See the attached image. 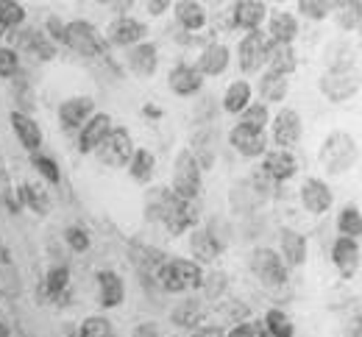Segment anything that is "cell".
Returning <instances> with one entry per match:
<instances>
[{"label": "cell", "instance_id": "cell-1", "mask_svg": "<svg viewBox=\"0 0 362 337\" xmlns=\"http://www.w3.org/2000/svg\"><path fill=\"white\" fill-rule=\"evenodd\" d=\"M148 218H159L173 235H184L189 226H195L198 212L192 201H184L176 193H162V198L153 206H148Z\"/></svg>", "mask_w": 362, "mask_h": 337}, {"label": "cell", "instance_id": "cell-2", "mask_svg": "<svg viewBox=\"0 0 362 337\" xmlns=\"http://www.w3.org/2000/svg\"><path fill=\"white\" fill-rule=\"evenodd\" d=\"M357 156H360V148L357 140L346 131H334L326 137V143L320 148V162L329 173H346L357 165Z\"/></svg>", "mask_w": 362, "mask_h": 337}, {"label": "cell", "instance_id": "cell-3", "mask_svg": "<svg viewBox=\"0 0 362 337\" xmlns=\"http://www.w3.org/2000/svg\"><path fill=\"white\" fill-rule=\"evenodd\" d=\"M156 279H159L162 290H168V292H184L187 288H201L204 285L201 268L195 262H189V259H170V262H165L159 268Z\"/></svg>", "mask_w": 362, "mask_h": 337}, {"label": "cell", "instance_id": "cell-4", "mask_svg": "<svg viewBox=\"0 0 362 337\" xmlns=\"http://www.w3.org/2000/svg\"><path fill=\"white\" fill-rule=\"evenodd\" d=\"M98 159L109 167H126L129 159L134 156V143L129 137L126 129H109V134L103 137V143L95 148Z\"/></svg>", "mask_w": 362, "mask_h": 337}, {"label": "cell", "instance_id": "cell-5", "mask_svg": "<svg viewBox=\"0 0 362 337\" xmlns=\"http://www.w3.org/2000/svg\"><path fill=\"white\" fill-rule=\"evenodd\" d=\"M64 45H70V48L76 50V53H81V56H100V53H106L103 37L98 34V28L92 23H84V20H76V23L67 25Z\"/></svg>", "mask_w": 362, "mask_h": 337}, {"label": "cell", "instance_id": "cell-6", "mask_svg": "<svg viewBox=\"0 0 362 337\" xmlns=\"http://www.w3.org/2000/svg\"><path fill=\"white\" fill-rule=\"evenodd\" d=\"M173 190L184 201H192L201 190V165L189 150H181L173 173Z\"/></svg>", "mask_w": 362, "mask_h": 337}, {"label": "cell", "instance_id": "cell-7", "mask_svg": "<svg viewBox=\"0 0 362 337\" xmlns=\"http://www.w3.org/2000/svg\"><path fill=\"white\" fill-rule=\"evenodd\" d=\"M251 271H254V276H257L262 285H268V288H279V285L287 282V268H284V262L279 259V254L271 251V248H257V251H254V256H251Z\"/></svg>", "mask_w": 362, "mask_h": 337}, {"label": "cell", "instance_id": "cell-8", "mask_svg": "<svg viewBox=\"0 0 362 337\" xmlns=\"http://www.w3.org/2000/svg\"><path fill=\"white\" fill-rule=\"evenodd\" d=\"M357 90H360V73L357 70L354 73L340 70V73H329V76L320 78V93L334 103H343L351 95H357Z\"/></svg>", "mask_w": 362, "mask_h": 337}, {"label": "cell", "instance_id": "cell-9", "mask_svg": "<svg viewBox=\"0 0 362 337\" xmlns=\"http://www.w3.org/2000/svg\"><path fill=\"white\" fill-rule=\"evenodd\" d=\"M301 137V117L296 109H281L273 120V140L281 150H287L290 145L298 143Z\"/></svg>", "mask_w": 362, "mask_h": 337}, {"label": "cell", "instance_id": "cell-10", "mask_svg": "<svg viewBox=\"0 0 362 337\" xmlns=\"http://www.w3.org/2000/svg\"><path fill=\"white\" fill-rule=\"evenodd\" d=\"M148 37V28L145 23H139L134 17H120L109 25V42L112 45H120V48H129V45H136Z\"/></svg>", "mask_w": 362, "mask_h": 337}, {"label": "cell", "instance_id": "cell-11", "mask_svg": "<svg viewBox=\"0 0 362 337\" xmlns=\"http://www.w3.org/2000/svg\"><path fill=\"white\" fill-rule=\"evenodd\" d=\"M228 143L237 153L243 156H262L265 148H268V140H265V131H254V129H245V126H234L231 134H228Z\"/></svg>", "mask_w": 362, "mask_h": 337}, {"label": "cell", "instance_id": "cell-12", "mask_svg": "<svg viewBox=\"0 0 362 337\" xmlns=\"http://www.w3.org/2000/svg\"><path fill=\"white\" fill-rule=\"evenodd\" d=\"M259 170L268 179H273V182H284V179H293L296 176L298 162H296V156L290 150H271V153H265V165Z\"/></svg>", "mask_w": 362, "mask_h": 337}, {"label": "cell", "instance_id": "cell-13", "mask_svg": "<svg viewBox=\"0 0 362 337\" xmlns=\"http://www.w3.org/2000/svg\"><path fill=\"white\" fill-rule=\"evenodd\" d=\"M23 292V282H20V271L6 248V242L0 240V295L3 298H17Z\"/></svg>", "mask_w": 362, "mask_h": 337}, {"label": "cell", "instance_id": "cell-14", "mask_svg": "<svg viewBox=\"0 0 362 337\" xmlns=\"http://www.w3.org/2000/svg\"><path fill=\"white\" fill-rule=\"evenodd\" d=\"M237 50H240V67H243V73H254V70L262 67V61H265V40H262L259 31H251L240 42Z\"/></svg>", "mask_w": 362, "mask_h": 337}, {"label": "cell", "instance_id": "cell-15", "mask_svg": "<svg viewBox=\"0 0 362 337\" xmlns=\"http://www.w3.org/2000/svg\"><path fill=\"white\" fill-rule=\"evenodd\" d=\"M332 259L343 276H354L360 268V245L351 237H340L332 248Z\"/></svg>", "mask_w": 362, "mask_h": 337}, {"label": "cell", "instance_id": "cell-16", "mask_svg": "<svg viewBox=\"0 0 362 337\" xmlns=\"http://www.w3.org/2000/svg\"><path fill=\"white\" fill-rule=\"evenodd\" d=\"M92 109H95V100H92V97H70V100L62 103L59 120H62V126H64L67 131H73V129H78V126L90 117Z\"/></svg>", "mask_w": 362, "mask_h": 337}, {"label": "cell", "instance_id": "cell-17", "mask_svg": "<svg viewBox=\"0 0 362 337\" xmlns=\"http://www.w3.org/2000/svg\"><path fill=\"white\" fill-rule=\"evenodd\" d=\"M301 201L313 215H323L332 206V190L320 179H307L301 187Z\"/></svg>", "mask_w": 362, "mask_h": 337}, {"label": "cell", "instance_id": "cell-18", "mask_svg": "<svg viewBox=\"0 0 362 337\" xmlns=\"http://www.w3.org/2000/svg\"><path fill=\"white\" fill-rule=\"evenodd\" d=\"M11 129H14V134L20 137V143H23L25 150L37 153V148L42 145V131H40V126H37L28 114L14 112V114H11Z\"/></svg>", "mask_w": 362, "mask_h": 337}, {"label": "cell", "instance_id": "cell-19", "mask_svg": "<svg viewBox=\"0 0 362 337\" xmlns=\"http://www.w3.org/2000/svg\"><path fill=\"white\" fill-rule=\"evenodd\" d=\"M265 61L271 64V73L290 76L296 70V50L281 42H265Z\"/></svg>", "mask_w": 362, "mask_h": 337}, {"label": "cell", "instance_id": "cell-20", "mask_svg": "<svg viewBox=\"0 0 362 337\" xmlns=\"http://www.w3.org/2000/svg\"><path fill=\"white\" fill-rule=\"evenodd\" d=\"M98 290H100V304H103L106 309L123 304L126 290H123V282H120V276H117L115 271H100V273H98Z\"/></svg>", "mask_w": 362, "mask_h": 337}, {"label": "cell", "instance_id": "cell-21", "mask_svg": "<svg viewBox=\"0 0 362 337\" xmlns=\"http://www.w3.org/2000/svg\"><path fill=\"white\" fill-rule=\"evenodd\" d=\"M265 20V3L259 0H240L234 6V23L240 28H248V31H257Z\"/></svg>", "mask_w": 362, "mask_h": 337}, {"label": "cell", "instance_id": "cell-22", "mask_svg": "<svg viewBox=\"0 0 362 337\" xmlns=\"http://www.w3.org/2000/svg\"><path fill=\"white\" fill-rule=\"evenodd\" d=\"M109 126H112V120H109V114H95L90 117V123L84 126V131H81V153H92L98 145L103 143V137L109 134Z\"/></svg>", "mask_w": 362, "mask_h": 337}, {"label": "cell", "instance_id": "cell-23", "mask_svg": "<svg viewBox=\"0 0 362 337\" xmlns=\"http://www.w3.org/2000/svg\"><path fill=\"white\" fill-rule=\"evenodd\" d=\"M226 67H228V48L215 42V45H209V48L201 53L195 70H198L201 76H221Z\"/></svg>", "mask_w": 362, "mask_h": 337}, {"label": "cell", "instance_id": "cell-24", "mask_svg": "<svg viewBox=\"0 0 362 337\" xmlns=\"http://www.w3.org/2000/svg\"><path fill=\"white\" fill-rule=\"evenodd\" d=\"M170 90L176 95H195L201 90V73L195 67H187V64H179L173 73H170Z\"/></svg>", "mask_w": 362, "mask_h": 337}, {"label": "cell", "instance_id": "cell-25", "mask_svg": "<svg viewBox=\"0 0 362 337\" xmlns=\"http://www.w3.org/2000/svg\"><path fill=\"white\" fill-rule=\"evenodd\" d=\"M281 251L290 265H301L307 259V237H301L293 229H281Z\"/></svg>", "mask_w": 362, "mask_h": 337}, {"label": "cell", "instance_id": "cell-26", "mask_svg": "<svg viewBox=\"0 0 362 337\" xmlns=\"http://www.w3.org/2000/svg\"><path fill=\"white\" fill-rule=\"evenodd\" d=\"M176 17H179V23L187 31H198L206 23V11L195 0H181V3H176Z\"/></svg>", "mask_w": 362, "mask_h": 337}, {"label": "cell", "instance_id": "cell-27", "mask_svg": "<svg viewBox=\"0 0 362 337\" xmlns=\"http://www.w3.org/2000/svg\"><path fill=\"white\" fill-rule=\"evenodd\" d=\"M129 67L136 76H153L156 73V48L153 45H136L129 53Z\"/></svg>", "mask_w": 362, "mask_h": 337}, {"label": "cell", "instance_id": "cell-28", "mask_svg": "<svg viewBox=\"0 0 362 337\" xmlns=\"http://www.w3.org/2000/svg\"><path fill=\"white\" fill-rule=\"evenodd\" d=\"M296 34H298L296 17H293V14H287V11H276V14L271 17V37H273V42L290 45Z\"/></svg>", "mask_w": 362, "mask_h": 337}, {"label": "cell", "instance_id": "cell-29", "mask_svg": "<svg viewBox=\"0 0 362 337\" xmlns=\"http://www.w3.org/2000/svg\"><path fill=\"white\" fill-rule=\"evenodd\" d=\"M189 248H192L198 262H215V256L221 254V242L215 240L209 232H195L189 237Z\"/></svg>", "mask_w": 362, "mask_h": 337}, {"label": "cell", "instance_id": "cell-30", "mask_svg": "<svg viewBox=\"0 0 362 337\" xmlns=\"http://www.w3.org/2000/svg\"><path fill=\"white\" fill-rule=\"evenodd\" d=\"M248 103H251V87H248V81H234L226 90L223 109H226L228 114H240Z\"/></svg>", "mask_w": 362, "mask_h": 337}, {"label": "cell", "instance_id": "cell-31", "mask_svg": "<svg viewBox=\"0 0 362 337\" xmlns=\"http://www.w3.org/2000/svg\"><path fill=\"white\" fill-rule=\"evenodd\" d=\"M259 95H262V100H268V103L284 100V95H287V78L268 70V73L262 76V81H259Z\"/></svg>", "mask_w": 362, "mask_h": 337}, {"label": "cell", "instance_id": "cell-32", "mask_svg": "<svg viewBox=\"0 0 362 337\" xmlns=\"http://www.w3.org/2000/svg\"><path fill=\"white\" fill-rule=\"evenodd\" d=\"M134 265L148 276H156L159 273V268L165 265V256H162V251H156V248H142V245H134Z\"/></svg>", "mask_w": 362, "mask_h": 337}, {"label": "cell", "instance_id": "cell-33", "mask_svg": "<svg viewBox=\"0 0 362 337\" xmlns=\"http://www.w3.org/2000/svg\"><path fill=\"white\" fill-rule=\"evenodd\" d=\"M204 315H206V312H204L201 301H184V304H179V307L173 309V324L192 329V326H198V324L204 321Z\"/></svg>", "mask_w": 362, "mask_h": 337}, {"label": "cell", "instance_id": "cell-34", "mask_svg": "<svg viewBox=\"0 0 362 337\" xmlns=\"http://www.w3.org/2000/svg\"><path fill=\"white\" fill-rule=\"evenodd\" d=\"M23 48H28L34 56H40L42 61H47V59L56 56V48L50 45V40H47L42 31H37V28H31V31L23 34Z\"/></svg>", "mask_w": 362, "mask_h": 337}, {"label": "cell", "instance_id": "cell-35", "mask_svg": "<svg viewBox=\"0 0 362 337\" xmlns=\"http://www.w3.org/2000/svg\"><path fill=\"white\" fill-rule=\"evenodd\" d=\"M153 156H151V150H134V156H132V179L139 182V184H145V182H151V176H153Z\"/></svg>", "mask_w": 362, "mask_h": 337}, {"label": "cell", "instance_id": "cell-36", "mask_svg": "<svg viewBox=\"0 0 362 337\" xmlns=\"http://www.w3.org/2000/svg\"><path fill=\"white\" fill-rule=\"evenodd\" d=\"M337 229L346 235V237H360L362 232V212L360 206H343V212H340V218H337Z\"/></svg>", "mask_w": 362, "mask_h": 337}, {"label": "cell", "instance_id": "cell-37", "mask_svg": "<svg viewBox=\"0 0 362 337\" xmlns=\"http://www.w3.org/2000/svg\"><path fill=\"white\" fill-rule=\"evenodd\" d=\"M20 201L28 209H34L37 215H47V209H50V198L45 195V190H37L34 184H23L20 187Z\"/></svg>", "mask_w": 362, "mask_h": 337}, {"label": "cell", "instance_id": "cell-38", "mask_svg": "<svg viewBox=\"0 0 362 337\" xmlns=\"http://www.w3.org/2000/svg\"><path fill=\"white\" fill-rule=\"evenodd\" d=\"M67 285H70V271L64 268V265H59V268H53L50 273H47V285H45V292L50 298H64V292H67Z\"/></svg>", "mask_w": 362, "mask_h": 337}, {"label": "cell", "instance_id": "cell-39", "mask_svg": "<svg viewBox=\"0 0 362 337\" xmlns=\"http://www.w3.org/2000/svg\"><path fill=\"white\" fill-rule=\"evenodd\" d=\"M265 123H268V109H265V103H248V106L243 109L240 126L254 129V131H262V129H265Z\"/></svg>", "mask_w": 362, "mask_h": 337}, {"label": "cell", "instance_id": "cell-40", "mask_svg": "<svg viewBox=\"0 0 362 337\" xmlns=\"http://www.w3.org/2000/svg\"><path fill=\"white\" fill-rule=\"evenodd\" d=\"M265 329H268L273 337H293V324H290V318H287L284 312H279V309H271V312L265 315Z\"/></svg>", "mask_w": 362, "mask_h": 337}, {"label": "cell", "instance_id": "cell-41", "mask_svg": "<svg viewBox=\"0 0 362 337\" xmlns=\"http://www.w3.org/2000/svg\"><path fill=\"white\" fill-rule=\"evenodd\" d=\"M25 20V8L14 0H3L0 3V25L3 28H17Z\"/></svg>", "mask_w": 362, "mask_h": 337}, {"label": "cell", "instance_id": "cell-42", "mask_svg": "<svg viewBox=\"0 0 362 337\" xmlns=\"http://www.w3.org/2000/svg\"><path fill=\"white\" fill-rule=\"evenodd\" d=\"M81 337H115V326L106 318L92 315L81 324Z\"/></svg>", "mask_w": 362, "mask_h": 337}, {"label": "cell", "instance_id": "cell-43", "mask_svg": "<svg viewBox=\"0 0 362 337\" xmlns=\"http://www.w3.org/2000/svg\"><path fill=\"white\" fill-rule=\"evenodd\" d=\"M31 162H34V167L45 176L50 184H59V179H62V176H59V167H56V162H53V159H47V156H42V153H34V156H31Z\"/></svg>", "mask_w": 362, "mask_h": 337}, {"label": "cell", "instance_id": "cell-44", "mask_svg": "<svg viewBox=\"0 0 362 337\" xmlns=\"http://www.w3.org/2000/svg\"><path fill=\"white\" fill-rule=\"evenodd\" d=\"M64 240H67V245L73 248V251H87L90 248V235L81 229V226H70L67 232H64Z\"/></svg>", "mask_w": 362, "mask_h": 337}, {"label": "cell", "instance_id": "cell-45", "mask_svg": "<svg viewBox=\"0 0 362 337\" xmlns=\"http://www.w3.org/2000/svg\"><path fill=\"white\" fill-rule=\"evenodd\" d=\"M17 70H20L17 53L11 48H0V76L3 78H11V76H17Z\"/></svg>", "mask_w": 362, "mask_h": 337}, {"label": "cell", "instance_id": "cell-46", "mask_svg": "<svg viewBox=\"0 0 362 337\" xmlns=\"http://www.w3.org/2000/svg\"><path fill=\"white\" fill-rule=\"evenodd\" d=\"M226 285H228V276L223 273V271H218V273H212L201 288L206 290V295H209V298H218V295H223Z\"/></svg>", "mask_w": 362, "mask_h": 337}, {"label": "cell", "instance_id": "cell-47", "mask_svg": "<svg viewBox=\"0 0 362 337\" xmlns=\"http://www.w3.org/2000/svg\"><path fill=\"white\" fill-rule=\"evenodd\" d=\"M298 8H301L307 17H313V20H323V17H329V11H332V3H315V0H304V3H298Z\"/></svg>", "mask_w": 362, "mask_h": 337}, {"label": "cell", "instance_id": "cell-48", "mask_svg": "<svg viewBox=\"0 0 362 337\" xmlns=\"http://www.w3.org/2000/svg\"><path fill=\"white\" fill-rule=\"evenodd\" d=\"M340 25L343 28H360V3H354L351 11L340 14Z\"/></svg>", "mask_w": 362, "mask_h": 337}, {"label": "cell", "instance_id": "cell-49", "mask_svg": "<svg viewBox=\"0 0 362 337\" xmlns=\"http://www.w3.org/2000/svg\"><path fill=\"white\" fill-rule=\"evenodd\" d=\"M47 31L53 34V40L64 42V31H67V25H64L59 17H47Z\"/></svg>", "mask_w": 362, "mask_h": 337}, {"label": "cell", "instance_id": "cell-50", "mask_svg": "<svg viewBox=\"0 0 362 337\" xmlns=\"http://www.w3.org/2000/svg\"><path fill=\"white\" fill-rule=\"evenodd\" d=\"M257 326H259V324H237V326L228 332V337H257Z\"/></svg>", "mask_w": 362, "mask_h": 337}, {"label": "cell", "instance_id": "cell-51", "mask_svg": "<svg viewBox=\"0 0 362 337\" xmlns=\"http://www.w3.org/2000/svg\"><path fill=\"white\" fill-rule=\"evenodd\" d=\"M132 337H162V335H159V326L156 324H139Z\"/></svg>", "mask_w": 362, "mask_h": 337}, {"label": "cell", "instance_id": "cell-52", "mask_svg": "<svg viewBox=\"0 0 362 337\" xmlns=\"http://www.w3.org/2000/svg\"><path fill=\"white\" fill-rule=\"evenodd\" d=\"M168 8H170L168 0H153V3H148V14H162V11H168Z\"/></svg>", "mask_w": 362, "mask_h": 337}, {"label": "cell", "instance_id": "cell-53", "mask_svg": "<svg viewBox=\"0 0 362 337\" xmlns=\"http://www.w3.org/2000/svg\"><path fill=\"white\" fill-rule=\"evenodd\" d=\"M195 337H226L221 332V326H204V329H198Z\"/></svg>", "mask_w": 362, "mask_h": 337}, {"label": "cell", "instance_id": "cell-54", "mask_svg": "<svg viewBox=\"0 0 362 337\" xmlns=\"http://www.w3.org/2000/svg\"><path fill=\"white\" fill-rule=\"evenodd\" d=\"M257 337H273V335L262 326V324H259V326H257Z\"/></svg>", "mask_w": 362, "mask_h": 337}, {"label": "cell", "instance_id": "cell-55", "mask_svg": "<svg viewBox=\"0 0 362 337\" xmlns=\"http://www.w3.org/2000/svg\"><path fill=\"white\" fill-rule=\"evenodd\" d=\"M145 114H153V117H159V109H153V106H145Z\"/></svg>", "mask_w": 362, "mask_h": 337}, {"label": "cell", "instance_id": "cell-56", "mask_svg": "<svg viewBox=\"0 0 362 337\" xmlns=\"http://www.w3.org/2000/svg\"><path fill=\"white\" fill-rule=\"evenodd\" d=\"M0 337H8V329H6L3 324H0Z\"/></svg>", "mask_w": 362, "mask_h": 337}, {"label": "cell", "instance_id": "cell-57", "mask_svg": "<svg viewBox=\"0 0 362 337\" xmlns=\"http://www.w3.org/2000/svg\"><path fill=\"white\" fill-rule=\"evenodd\" d=\"M0 40H3V25H0Z\"/></svg>", "mask_w": 362, "mask_h": 337}]
</instances>
